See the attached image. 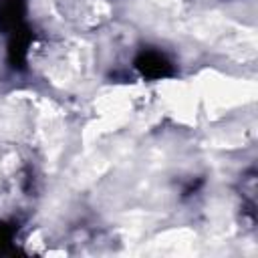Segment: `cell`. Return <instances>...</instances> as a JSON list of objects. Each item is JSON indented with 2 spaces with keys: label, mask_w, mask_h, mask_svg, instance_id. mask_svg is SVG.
I'll list each match as a JSON object with an SVG mask.
<instances>
[{
  "label": "cell",
  "mask_w": 258,
  "mask_h": 258,
  "mask_svg": "<svg viewBox=\"0 0 258 258\" xmlns=\"http://www.w3.org/2000/svg\"><path fill=\"white\" fill-rule=\"evenodd\" d=\"M135 69L139 71L141 77L149 81H157V79H165L173 75V64L169 62V58L163 52L153 50V48H145L137 54Z\"/></svg>",
  "instance_id": "6da1fadb"
},
{
  "label": "cell",
  "mask_w": 258,
  "mask_h": 258,
  "mask_svg": "<svg viewBox=\"0 0 258 258\" xmlns=\"http://www.w3.org/2000/svg\"><path fill=\"white\" fill-rule=\"evenodd\" d=\"M26 0H0V32L10 34L24 24Z\"/></svg>",
  "instance_id": "3957f363"
},
{
  "label": "cell",
  "mask_w": 258,
  "mask_h": 258,
  "mask_svg": "<svg viewBox=\"0 0 258 258\" xmlns=\"http://www.w3.org/2000/svg\"><path fill=\"white\" fill-rule=\"evenodd\" d=\"M30 42H32V32H30V28L26 24H22L20 28L10 32L6 56H8V64L14 71H22L26 67V56H28Z\"/></svg>",
  "instance_id": "7a4b0ae2"
},
{
  "label": "cell",
  "mask_w": 258,
  "mask_h": 258,
  "mask_svg": "<svg viewBox=\"0 0 258 258\" xmlns=\"http://www.w3.org/2000/svg\"><path fill=\"white\" fill-rule=\"evenodd\" d=\"M12 240H14V226L6 224V222H0V256L16 252Z\"/></svg>",
  "instance_id": "277c9868"
}]
</instances>
